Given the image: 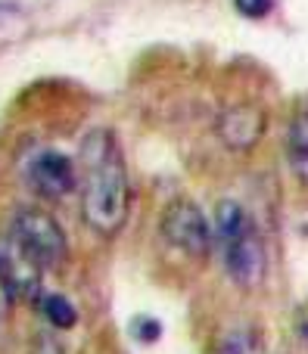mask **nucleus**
Returning <instances> with one entry per match:
<instances>
[{
  "mask_svg": "<svg viewBox=\"0 0 308 354\" xmlns=\"http://www.w3.org/2000/svg\"><path fill=\"white\" fill-rule=\"evenodd\" d=\"M81 218L100 236H116L128 221L131 180L116 134L93 128L81 140Z\"/></svg>",
  "mask_w": 308,
  "mask_h": 354,
  "instance_id": "nucleus-1",
  "label": "nucleus"
},
{
  "mask_svg": "<svg viewBox=\"0 0 308 354\" xmlns=\"http://www.w3.org/2000/svg\"><path fill=\"white\" fill-rule=\"evenodd\" d=\"M215 245L228 277L243 289H253L265 280L268 255L262 243L259 224L253 214L234 199H224L215 212Z\"/></svg>",
  "mask_w": 308,
  "mask_h": 354,
  "instance_id": "nucleus-2",
  "label": "nucleus"
},
{
  "mask_svg": "<svg viewBox=\"0 0 308 354\" xmlns=\"http://www.w3.org/2000/svg\"><path fill=\"white\" fill-rule=\"evenodd\" d=\"M10 236L22 245V252L37 261L44 270L47 268H60L69 255V239L62 233L60 221L44 208H19L10 221Z\"/></svg>",
  "mask_w": 308,
  "mask_h": 354,
  "instance_id": "nucleus-3",
  "label": "nucleus"
},
{
  "mask_svg": "<svg viewBox=\"0 0 308 354\" xmlns=\"http://www.w3.org/2000/svg\"><path fill=\"white\" fill-rule=\"evenodd\" d=\"M162 236L178 252L193 258H206L215 243V227L203 214V208L190 199H178L162 214Z\"/></svg>",
  "mask_w": 308,
  "mask_h": 354,
  "instance_id": "nucleus-4",
  "label": "nucleus"
},
{
  "mask_svg": "<svg viewBox=\"0 0 308 354\" xmlns=\"http://www.w3.org/2000/svg\"><path fill=\"white\" fill-rule=\"evenodd\" d=\"M25 180H28V187L41 199L56 202V199H66L69 193H75L81 177L75 162L66 153H60V149H37L28 159V165H25Z\"/></svg>",
  "mask_w": 308,
  "mask_h": 354,
  "instance_id": "nucleus-5",
  "label": "nucleus"
},
{
  "mask_svg": "<svg viewBox=\"0 0 308 354\" xmlns=\"http://www.w3.org/2000/svg\"><path fill=\"white\" fill-rule=\"evenodd\" d=\"M0 274L10 283L12 295H16L19 301H37L47 292V289H44V277H41L44 268L25 255L22 245H19L10 233L0 239Z\"/></svg>",
  "mask_w": 308,
  "mask_h": 354,
  "instance_id": "nucleus-6",
  "label": "nucleus"
},
{
  "mask_svg": "<svg viewBox=\"0 0 308 354\" xmlns=\"http://www.w3.org/2000/svg\"><path fill=\"white\" fill-rule=\"evenodd\" d=\"M265 112L253 103H234L218 115V137L224 140V147L246 153L259 143V137L265 134Z\"/></svg>",
  "mask_w": 308,
  "mask_h": 354,
  "instance_id": "nucleus-7",
  "label": "nucleus"
},
{
  "mask_svg": "<svg viewBox=\"0 0 308 354\" xmlns=\"http://www.w3.org/2000/svg\"><path fill=\"white\" fill-rule=\"evenodd\" d=\"M287 162H290L293 174L308 183V109L296 112L287 128Z\"/></svg>",
  "mask_w": 308,
  "mask_h": 354,
  "instance_id": "nucleus-8",
  "label": "nucleus"
},
{
  "mask_svg": "<svg viewBox=\"0 0 308 354\" xmlns=\"http://www.w3.org/2000/svg\"><path fill=\"white\" fill-rule=\"evenodd\" d=\"M35 308L41 311V317L47 320L50 326H56V330H72V326L78 324V311H75V305L66 299V295L44 292L41 299L35 301Z\"/></svg>",
  "mask_w": 308,
  "mask_h": 354,
  "instance_id": "nucleus-9",
  "label": "nucleus"
},
{
  "mask_svg": "<svg viewBox=\"0 0 308 354\" xmlns=\"http://www.w3.org/2000/svg\"><path fill=\"white\" fill-rule=\"evenodd\" d=\"M215 354H265V339L253 326H237L228 336H221Z\"/></svg>",
  "mask_w": 308,
  "mask_h": 354,
  "instance_id": "nucleus-10",
  "label": "nucleus"
},
{
  "mask_svg": "<svg viewBox=\"0 0 308 354\" xmlns=\"http://www.w3.org/2000/svg\"><path fill=\"white\" fill-rule=\"evenodd\" d=\"M234 6L246 19H265L274 10V0H234Z\"/></svg>",
  "mask_w": 308,
  "mask_h": 354,
  "instance_id": "nucleus-11",
  "label": "nucleus"
},
{
  "mask_svg": "<svg viewBox=\"0 0 308 354\" xmlns=\"http://www.w3.org/2000/svg\"><path fill=\"white\" fill-rule=\"evenodd\" d=\"M12 305H16V295H12L10 283L3 280V274H0V320L6 317V314L12 311Z\"/></svg>",
  "mask_w": 308,
  "mask_h": 354,
  "instance_id": "nucleus-12",
  "label": "nucleus"
},
{
  "mask_svg": "<svg viewBox=\"0 0 308 354\" xmlns=\"http://www.w3.org/2000/svg\"><path fill=\"white\" fill-rule=\"evenodd\" d=\"M134 336H137V339H147V342H153V339H159V324H156V320H137Z\"/></svg>",
  "mask_w": 308,
  "mask_h": 354,
  "instance_id": "nucleus-13",
  "label": "nucleus"
},
{
  "mask_svg": "<svg viewBox=\"0 0 308 354\" xmlns=\"http://www.w3.org/2000/svg\"><path fill=\"white\" fill-rule=\"evenodd\" d=\"M296 330H299V336H302V342L308 345V305L299 311V317H296Z\"/></svg>",
  "mask_w": 308,
  "mask_h": 354,
  "instance_id": "nucleus-14",
  "label": "nucleus"
}]
</instances>
